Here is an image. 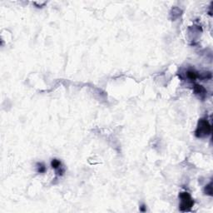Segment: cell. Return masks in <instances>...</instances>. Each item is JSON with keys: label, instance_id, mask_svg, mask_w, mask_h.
Returning a JSON list of instances; mask_svg holds the SVG:
<instances>
[{"label": "cell", "instance_id": "obj_2", "mask_svg": "<svg viewBox=\"0 0 213 213\" xmlns=\"http://www.w3.org/2000/svg\"><path fill=\"white\" fill-rule=\"evenodd\" d=\"M179 198L181 199L180 203V211L182 212H188L190 211L194 205V201L188 192H181L179 195Z\"/></svg>", "mask_w": 213, "mask_h": 213}, {"label": "cell", "instance_id": "obj_5", "mask_svg": "<svg viewBox=\"0 0 213 213\" xmlns=\"http://www.w3.org/2000/svg\"><path fill=\"white\" fill-rule=\"evenodd\" d=\"M187 77L189 80L191 81H195L197 78L198 77V74L197 72H195L194 70H188L187 72Z\"/></svg>", "mask_w": 213, "mask_h": 213}, {"label": "cell", "instance_id": "obj_4", "mask_svg": "<svg viewBox=\"0 0 213 213\" xmlns=\"http://www.w3.org/2000/svg\"><path fill=\"white\" fill-rule=\"evenodd\" d=\"M51 166H52V168H54V169H56V170H59V172H58V174L59 175H62V173H63V170L62 169V163L61 162L59 161V160H58V159H53V161H52V163H51Z\"/></svg>", "mask_w": 213, "mask_h": 213}, {"label": "cell", "instance_id": "obj_1", "mask_svg": "<svg viewBox=\"0 0 213 213\" xmlns=\"http://www.w3.org/2000/svg\"><path fill=\"white\" fill-rule=\"evenodd\" d=\"M212 132V126L206 118H202L199 120L197 129L195 131V135L198 138L208 137Z\"/></svg>", "mask_w": 213, "mask_h": 213}, {"label": "cell", "instance_id": "obj_7", "mask_svg": "<svg viewBox=\"0 0 213 213\" xmlns=\"http://www.w3.org/2000/svg\"><path fill=\"white\" fill-rule=\"evenodd\" d=\"M205 192L209 196H212V183H210L205 187Z\"/></svg>", "mask_w": 213, "mask_h": 213}, {"label": "cell", "instance_id": "obj_8", "mask_svg": "<svg viewBox=\"0 0 213 213\" xmlns=\"http://www.w3.org/2000/svg\"><path fill=\"white\" fill-rule=\"evenodd\" d=\"M140 212H147V207H146L144 204H142V206L140 207Z\"/></svg>", "mask_w": 213, "mask_h": 213}, {"label": "cell", "instance_id": "obj_3", "mask_svg": "<svg viewBox=\"0 0 213 213\" xmlns=\"http://www.w3.org/2000/svg\"><path fill=\"white\" fill-rule=\"evenodd\" d=\"M193 90H194V92L197 95L200 97L201 98H204L206 97L207 91H206V89L202 85H200V84H195L194 87H193Z\"/></svg>", "mask_w": 213, "mask_h": 213}, {"label": "cell", "instance_id": "obj_6", "mask_svg": "<svg viewBox=\"0 0 213 213\" xmlns=\"http://www.w3.org/2000/svg\"><path fill=\"white\" fill-rule=\"evenodd\" d=\"M37 171L38 173H43L46 172V167L43 163H38L37 164Z\"/></svg>", "mask_w": 213, "mask_h": 213}]
</instances>
